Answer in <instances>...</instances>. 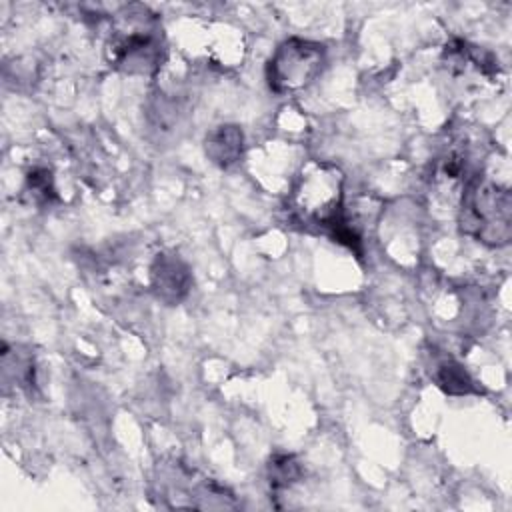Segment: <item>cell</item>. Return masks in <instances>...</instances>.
Instances as JSON below:
<instances>
[{"label":"cell","instance_id":"cell-3","mask_svg":"<svg viewBox=\"0 0 512 512\" xmlns=\"http://www.w3.org/2000/svg\"><path fill=\"white\" fill-rule=\"evenodd\" d=\"M462 226L478 240L500 246L512 234V196L510 190L492 182L476 178L464 194Z\"/></svg>","mask_w":512,"mask_h":512},{"label":"cell","instance_id":"cell-7","mask_svg":"<svg viewBox=\"0 0 512 512\" xmlns=\"http://www.w3.org/2000/svg\"><path fill=\"white\" fill-rule=\"evenodd\" d=\"M268 476L274 490L290 488L302 476V466L292 454H276L268 464Z\"/></svg>","mask_w":512,"mask_h":512},{"label":"cell","instance_id":"cell-1","mask_svg":"<svg viewBox=\"0 0 512 512\" xmlns=\"http://www.w3.org/2000/svg\"><path fill=\"white\" fill-rule=\"evenodd\" d=\"M110 66L124 74H154L164 58V36L158 16L142 6H124L114 22L106 42Z\"/></svg>","mask_w":512,"mask_h":512},{"label":"cell","instance_id":"cell-9","mask_svg":"<svg viewBox=\"0 0 512 512\" xmlns=\"http://www.w3.org/2000/svg\"><path fill=\"white\" fill-rule=\"evenodd\" d=\"M26 186L28 192L32 194V198L36 202H52L56 198V190H54V180H52V172L48 168H32L26 176Z\"/></svg>","mask_w":512,"mask_h":512},{"label":"cell","instance_id":"cell-2","mask_svg":"<svg viewBox=\"0 0 512 512\" xmlns=\"http://www.w3.org/2000/svg\"><path fill=\"white\" fill-rule=\"evenodd\" d=\"M344 174L336 164L310 160L298 174L290 192V210L294 216L320 228H332L342 216Z\"/></svg>","mask_w":512,"mask_h":512},{"label":"cell","instance_id":"cell-5","mask_svg":"<svg viewBox=\"0 0 512 512\" xmlns=\"http://www.w3.org/2000/svg\"><path fill=\"white\" fill-rule=\"evenodd\" d=\"M150 284L160 300L166 304H176L188 294L192 276L186 262L178 254L162 252L152 262Z\"/></svg>","mask_w":512,"mask_h":512},{"label":"cell","instance_id":"cell-8","mask_svg":"<svg viewBox=\"0 0 512 512\" xmlns=\"http://www.w3.org/2000/svg\"><path fill=\"white\" fill-rule=\"evenodd\" d=\"M436 380H438V386L442 390H446L448 394H468L474 390L470 376L456 362L440 364L438 372H436Z\"/></svg>","mask_w":512,"mask_h":512},{"label":"cell","instance_id":"cell-6","mask_svg":"<svg viewBox=\"0 0 512 512\" xmlns=\"http://www.w3.org/2000/svg\"><path fill=\"white\" fill-rule=\"evenodd\" d=\"M242 142H244V136L238 126H232V124L218 126L206 136L204 152L214 164L228 168L240 160Z\"/></svg>","mask_w":512,"mask_h":512},{"label":"cell","instance_id":"cell-4","mask_svg":"<svg viewBox=\"0 0 512 512\" xmlns=\"http://www.w3.org/2000/svg\"><path fill=\"white\" fill-rule=\"evenodd\" d=\"M324 62L326 50L322 44L304 38H288L274 50L266 78L276 94H292L308 88L322 72Z\"/></svg>","mask_w":512,"mask_h":512}]
</instances>
